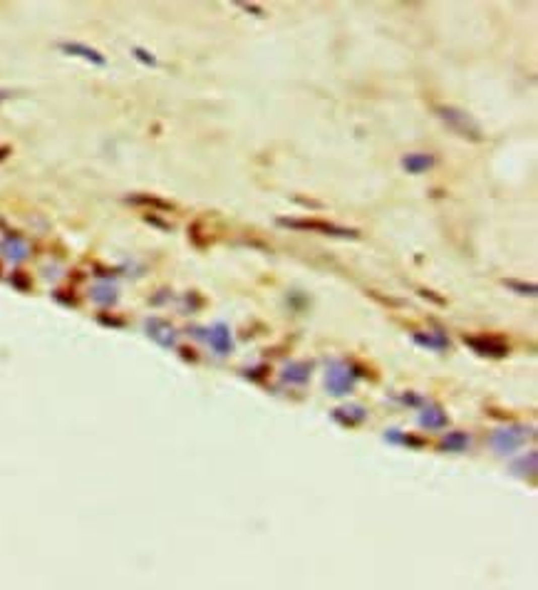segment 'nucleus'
<instances>
[{
    "mask_svg": "<svg viewBox=\"0 0 538 590\" xmlns=\"http://www.w3.org/2000/svg\"><path fill=\"white\" fill-rule=\"evenodd\" d=\"M437 114H439V119L447 124L449 129H454L456 134L469 137V139H474V142L481 139L479 127L471 122V117H469L466 112H461V109H456V107H437Z\"/></svg>",
    "mask_w": 538,
    "mask_h": 590,
    "instance_id": "nucleus-1",
    "label": "nucleus"
},
{
    "mask_svg": "<svg viewBox=\"0 0 538 590\" xmlns=\"http://www.w3.org/2000/svg\"><path fill=\"white\" fill-rule=\"evenodd\" d=\"M283 226H290V228H310V231H323L328 236H350L357 238L360 233L355 228H342V226H335V223H325V221H288V218H280Z\"/></svg>",
    "mask_w": 538,
    "mask_h": 590,
    "instance_id": "nucleus-2",
    "label": "nucleus"
},
{
    "mask_svg": "<svg viewBox=\"0 0 538 590\" xmlns=\"http://www.w3.org/2000/svg\"><path fill=\"white\" fill-rule=\"evenodd\" d=\"M402 166L409 174H422V171H427V169L434 166V156L432 154H407L402 159Z\"/></svg>",
    "mask_w": 538,
    "mask_h": 590,
    "instance_id": "nucleus-3",
    "label": "nucleus"
}]
</instances>
